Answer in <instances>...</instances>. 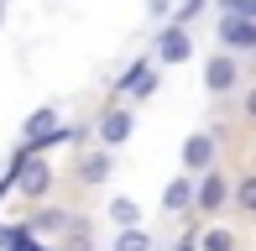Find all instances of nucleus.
Returning <instances> with one entry per match:
<instances>
[{"instance_id": "1", "label": "nucleus", "mask_w": 256, "mask_h": 251, "mask_svg": "<svg viewBox=\"0 0 256 251\" xmlns=\"http://www.w3.org/2000/svg\"><path fill=\"white\" fill-rule=\"evenodd\" d=\"M131 136H136V105L110 100V105L100 110V120H94V142L104 146V152H115V146H126Z\"/></svg>"}, {"instance_id": "2", "label": "nucleus", "mask_w": 256, "mask_h": 251, "mask_svg": "<svg viewBox=\"0 0 256 251\" xmlns=\"http://www.w3.org/2000/svg\"><path fill=\"white\" fill-rule=\"evenodd\" d=\"M225 210H230V178H225V168H209V173L194 178V214L214 220Z\"/></svg>"}, {"instance_id": "3", "label": "nucleus", "mask_w": 256, "mask_h": 251, "mask_svg": "<svg viewBox=\"0 0 256 251\" xmlns=\"http://www.w3.org/2000/svg\"><path fill=\"white\" fill-rule=\"evenodd\" d=\"M110 89H115V100H120V105H142V100H152V94H157V63L136 58Z\"/></svg>"}, {"instance_id": "4", "label": "nucleus", "mask_w": 256, "mask_h": 251, "mask_svg": "<svg viewBox=\"0 0 256 251\" xmlns=\"http://www.w3.org/2000/svg\"><path fill=\"white\" fill-rule=\"evenodd\" d=\"M16 194L21 199H48L52 194V162L48 157H32V146L16 157Z\"/></svg>"}, {"instance_id": "5", "label": "nucleus", "mask_w": 256, "mask_h": 251, "mask_svg": "<svg viewBox=\"0 0 256 251\" xmlns=\"http://www.w3.org/2000/svg\"><path fill=\"white\" fill-rule=\"evenodd\" d=\"M204 89H209L214 100H225V94H236V89H240V58H236V52L220 48V52H209V58H204Z\"/></svg>"}, {"instance_id": "6", "label": "nucleus", "mask_w": 256, "mask_h": 251, "mask_svg": "<svg viewBox=\"0 0 256 251\" xmlns=\"http://www.w3.org/2000/svg\"><path fill=\"white\" fill-rule=\"evenodd\" d=\"M188 58H194V32H188V26H172V21H162L157 48H152V63H157V68H178V63H188Z\"/></svg>"}, {"instance_id": "7", "label": "nucleus", "mask_w": 256, "mask_h": 251, "mask_svg": "<svg viewBox=\"0 0 256 251\" xmlns=\"http://www.w3.org/2000/svg\"><path fill=\"white\" fill-rule=\"evenodd\" d=\"M209 168H220V136L214 131H188L183 136V173L199 178Z\"/></svg>"}, {"instance_id": "8", "label": "nucleus", "mask_w": 256, "mask_h": 251, "mask_svg": "<svg viewBox=\"0 0 256 251\" xmlns=\"http://www.w3.org/2000/svg\"><path fill=\"white\" fill-rule=\"evenodd\" d=\"M220 48L225 52H256V21H246V16H220Z\"/></svg>"}, {"instance_id": "9", "label": "nucleus", "mask_w": 256, "mask_h": 251, "mask_svg": "<svg viewBox=\"0 0 256 251\" xmlns=\"http://www.w3.org/2000/svg\"><path fill=\"white\" fill-rule=\"evenodd\" d=\"M162 214H168V220L194 214V178H188V173H178L168 188H162Z\"/></svg>"}, {"instance_id": "10", "label": "nucleus", "mask_w": 256, "mask_h": 251, "mask_svg": "<svg viewBox=\"0 0 256 251\" xmlns=\"http://www.w3.org/2000/svg\"><path fill=\"white\" fill-rule=\"evenodd\" d=\"M110 173H115V152H104V146H94V152L78 157V184H84V188H100Z\"/></svg>"}, {"instance_id": "11", "label": "nucleus", "mask_w": 256, "mask_h": 251, "mask_svg": "<svg viewBox=\"0 0 256 251\" xmlns=\"http://www.w3.org/2000/svg\"><path fill=\"white\" fill-rule=\"evenodd\" d=\"M58 131V110L52 105H42V110H32L26 126H21V136H26V146H48V136Z\"/></svg>"}, {"instance_id": "12", "label": "nucleus", "mask_w": 256, "mask_h": 251, "mask_svg": "<svg viewBox=\"0 0 256 251\" xmlns=\"http://www.w3.org/2000/svg\"><path fill=\"white\" fill-rule=\"evenodd\" d=\"M230 210H240V214L256 220V168L240 173V178H230Z\"/></svg>"}, {"instance_id": "13", "label": "nucleus", "mask_w": 256, "mask_h": 251, "mask_svg": "<svg viewBox=\"0 0 256 251\" xmlns=\"http://www.w3.org/2000/svg\"><path fill=\"white\" fill-rule=\"evenodd\" d=\"M194 241H199V251H240V236L225 230V225H214V220H209L204 230H194Z\"/></svg>"}, {"instance_id": "14", "label": "nucleus", "mask_w": 256, "mask_h": 251, "mask_svg": "<svg viewBox=\"0 0 256 251\" xmlns=\"http://www.w3.org/2000/svg\"><path fill=\"white\" fill-rule=\"evenodd\" d=\"M104 214H110V220L120 225V230H136V225H142V204H136L131 194H115V199L104 204Z\"/></svg>"}, {"instance_id": "15", "label": "nucleus", "mask_w": 256, "mask_h": 251, "mask_svg": "<svg viewBox=\"0 0 256 251\" xmlns=\"http://www.w3.org/2000/svg\"><path fill=\"white\" fill-rule=\"evenodd\" d=\"M68 225H74V214H68V210H48V214H32L26 230H32V236H68Z\"/></svg>"}, {"instance_id": "16", "label": "nucleus", "mask_w": 256, "mask_h": 251, "mask_svg": "<svg viewBox=\"0 0 256 251\" xmlns=\"http://www.w3.org/2000/svg\"><path fill=\"white\" fill-rule=\"evenodd\" d=\"M110 251H157V246H152V236H146L142 225H136V230H115Z\"/></svg>"}, {"instance_id": "17", "label": "nucleus", "mask_w": 256, "mask_h": 251, "mask_svg": "<svg viewBox=\"0 0 256 251\" xmlns=\"http://www.w3.org/2000/svg\"><path fill=\"white\" fill-rule=\"evenodd\" d=\"M6 251H58V246H48L42 236H32L26 225H16V230H10V241H6Z\"/></svg>"}, {"instance_id": "18", "label": "nucleus", "mask_w": 256, "mask_h": 251, "mask_svg": "<svg viewBox=\"0 0 256 251\" xmlns=\"http://www.w3.org/2000/svg\"><path fill=\"white\" fill-rule=\"evenodd\" d=\"M204 6H209V0H183V6H178V10H172V26H188V21H194V16H199V10H204Z\"/></svg>"}, {"instance_id": "19", "label": "nucleus", "mask_w": 256, "mask_h": 251, "mask_svg": "<svg viewBox=\"0 0 256 251\" xmlns=\"http://www.w3.org/2000/svg\"><path fill=\"white\" fill-rule=\"evenodd\" d=\"M146 16L152 21H172V0H146Z\"/></svg>"}, {"instance_id": "20", "label": "nucleus", "mask_w": 256, "mask_h": 251, "mask_svg": "<svg viewBox=\"0 0 256 251\" xmlns=\"http://www.w3.org/2000/svg\"><path fill=\"white\" fill-rule=\"evenodd\" d=\"M240 116H246V120H256V84L246 89V94H240Z\"/></svg>"}, {"instance_id": "21", "label": "nucleus", "mask_w": 256, "mask_h": 251, "mask_svg": "<svg viewBox=\"0 0 256 251\" xmlns=\"http://www.w3.org/2000/svg\"><path fill=\"white\" fill-rule=\"evenodd\" d=\"M172 251H199V241H194V236H183V241L172 246Z\"/></svg>"}, {"instance_id": "22", "label": "nucleus", "mask_w": 256, "mask_h": 251, "mask_svg": "<svg viewBox=\"0 0 256 251\" xmlns=\"http://www.w3.org/2000/svg\"><path fill=\"white\" fill-rule=\"evenodd\" d=\"M0 21H6V0H0Z\"/></svg>"}, {"instance_id": "23", "label": "nucleus", "mask_w": 256, "mask_h": 251, "mask_svg": "<svg viewBox=\"0 0 256 251\" xmlns=\"http://www.w3.org/2000/svg\"><path fill=\"white\" fill-rule=\"evenodd\" d=\"M6 6H10V0H6Z\"/></svg>"}]
</instances>
